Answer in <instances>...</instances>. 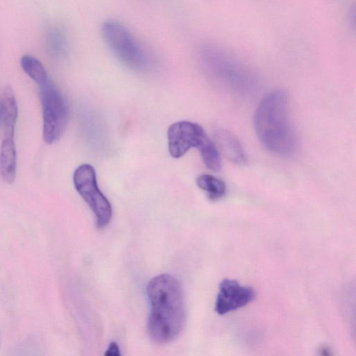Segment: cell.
Returning <instances> with one entry per match:
<instances>
[{"mask_svg": "<svg viewBox=\"0 0 356 356\" xmlns=\"http://www.w3.org/2000/svg\"><path fill=\"white\" fill-rule=\"evenodd\" d=\"M104 355L106 356H120V352L118 343L115 341L110 343Z\"/></svg>", "mask_w": 356, "mask_h": 356, "instance_id": "9a60e30c", "label": "cell"}, {"mask_svg": "<svg viewBox=\"0 0 356 356\" xmlns=\"http://www.w3.org/2000/svg\"><path fill=\"white\" fill-rule=\"evenodd\" d=\"M1 102L3 104V125L4 137L14 138L18 115V107L14 92L11 87L5 88Z\"/></svg>", "mask_w": 356, "mask_h": 356, "instance_id": "30bf717a", "label": "cell"}, {"mask_svg": "<svg viewBox=\"0 0 356 356\" xmlns=\"http://www.w3.org/2000/svg\"><path fill=\"white\" fill-rule=\"evenodd\" d=\"M17 168V152L14 138L4 137L0 152V172L3 179L11 184L15 181Z\"/></svg>", "mask_w": 356, "mask_h": 356, "instance_id": "9c48e42d", "label": "cell"}, {"mask_svg": "<svg viewBox=\"0 0 356 356\" xmlns=\"http://www.w3.org/2000/svg\"><path fill=\"white\" fill-rule=\"evenodd\" d=\"M73 182L78 193L94 213L97 227L104 228L111 221L112 207L98 187L93 166L88 163L78 166L73 174Z\"/></svg>", "mask_w": 356, "mask_h": 356, "instance_id": "52a82bcc", "label": "cell"}, {"mask_svg": "<svg viewBox=\"0 0 356 356\" xmlns=\"http://www.w3.org/2000/svg\"><path fill=\"white\" fill-rule=\"evenodd\" d=\"M102 38L115 56L127 67L139 70L147 64V56L130 30L115 19L104 20L100 28Z\"/></svg>", "mask_w": 356, "mask_h": 356, "instance_id": "5b68a950", "label": "cell"}, {"mask_svg": "<svg viewBox=\"0 0 356 356\" xmlns=\"http://www.w3.org/2000/svg\"><path fill=\"white\" fill-rule=\"evenodd\" d=\"M150 303L147 330L151 339L159 344L176 339L186 322V305L183 289L172 275L161 274L147 284Z\"/></svg>", "mask_w": 356, "mask_h": 356, "instance_id": "6da1fadb", "label": "cell"}, {"mask_svg": "<svg viewBox=\"0 0 356 356\" xmlns=\"http://www.w3.org/2000/svg\"><path fill=\"white\" fill-rule=\"evenodd\" d=\"M42 110V137L47 144L60 139L68 119V107L65 98L50 80L40 86Z\"/></svg>", "mask_w": 356, "mask_h": 356, "instance_id": "8992f818", "label": "cell"}, {"mask_svg": "<svg viewBox=\"0 0 356 356\" xmlns=\"http://www.w3.org/2000/svg\"><path fill=\"white\" fill-rule=\"evenodd\" d=\"M254 126L259 141L268 151L283 156L294 152L296 137L284 90H273L261 99L254 113Z\"/></svg>", "mask_w": 356, "mask_h": 356, "instance_id": "7a4b0ae2", "label": "cell"}, {"mask_svg": "<svg viewBox=\"0 0 356 356\" xmlns=\"http://www.w3.org/2000/svg\"><path fill=\"white\" fill-rule=\"evenodd\" d=\"M196 56L203 70L227 87L244 92L255 86L253 72L222 47L202 43L196 49Z\"/></svg>", "mask_w": 356, "mask_h": 356, "instance_id": "3957f363", "label": "cell"}, {"mask_svg": "<svg viewBox=\"0 0 356 356\" xmlns=\"http://www.w3.org/2000/svg\"><path fill=\"white\" fill-rule=\"evenodd\" d=\"M216 138L225 156L234 163L243 165L246 162L245 152L239 140L228 131H218Z\"/></svg>", "mask_w": 356, "mask_h": 356, "instance_id": "8fae6325", "label": "cell"}, {"mask_svg": "<svg viewBox=\"0 0 356 356\" xmlns=\"http://www.w3.org/2000/svg\"><path fill=\"white\" fill-rule=\"evenodd\" d=\"M197 186L204 191L211 200H218L226 193V185L219 178L209 174L200 175L196 179Z\"/></svg>", "mask_w": 356, "mask_h": 356, "instance_id": "7c38bea8", "label": "cell"}, {"mask_svg": "<svg viewBox=\"0 0 356 356\" xmlns=\"http://www.w3.org/2000/svg\"><path fill=\"white\" fill-rule=\"evenodd\" d=\"M254 290L230 279L223 280L219 284L215 310L220 315L241 308L255 298Z\"/></svg>", "mask_w": 356, "mask_h": 356, "instance_id": "ba28073f", "label": "cell"}, {"mask_svg": "<svg viewBox=\"0 0 356 356\" xmlns=\"http://www.w3.org/2000/svg\"><path fill=\"white\" fill-rule=\"evenodd\" d=\"M20 63L24 72L40 86L49 80L45 67L36 58L24 55Z\"/></svg>", "mask_w": 356, "mask_h": 356, "instance_id": "4fadbf2b", "label": "cell"}, {"mask_svg": "<svg viewBox=\"0 0 356 356\" xmlns=\"http://www.w3.org/2000/svg\"><path fill=\"white\" fill-rule=\"evenodd\" d=\"M3 104L1 99H0V124L3 122Z\"/></svg>", "mask_w": 356, "mask_h": 356, "instance_id": "2e32d148", "label": "cell"}, {"mask_svg": "<svg viewBox=\"0 0 356 356\" xmlns=\"http://www.w3.org/2000/svg\"><path fill=\"white\" fill-rule=\"evenodd\" d=\"M168 144L169 153L175 159L182 157L195 147L207 168L213 171L221 168V158L216 145L197 123L183 120L172 124L168 129Z\"/></svg>", "mask_w": 356, "mask_h": 356, "instance_id": "277c9868", "label": "cell"}, {"mask_svg": "<svg viewBox=\"0 0 356 356\" xmlns=\"http://www.w3.org/2000/svg\"><path fill=\"white\" fill-rule=\"evenodd\" d=\"M47 47L55 56H64L67 51L68 42L65 31L60 27H51L47 32Z\"/></svg>", "mask_w": 356, "mask_h": 356, "instance_id": "5bb4252c", "label": "cell"}]
</instances>
